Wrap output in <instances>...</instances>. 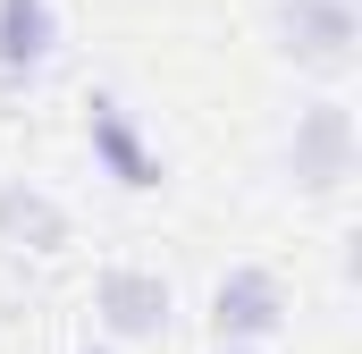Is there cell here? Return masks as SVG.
<instances>
[{
    "mask_svg": "<svg viewBox=\"0 0 362 354\" xmlns=\"http://www.w3.org/2000/svg\"><path fill=\"white\" fill-rule=\"evenodd\" d=\"M286 177L295 194H337L354 177V101L320 93L295 110V135H286Z\"/></svg>",
    "mask_w": 362,
    "mask_h": 354,
    "instance_id": "1",
    "label": "cell"
},
{
    "mask_svg": "<svg viewBox=\"0 0 362 354\" xmlns=\"http://www.w3.org/2000/svg\"><path fill=\"white\" fill-rule=\"evenodd\" d=\"M93 321L110 329V346H152L177 321V287L144 262H110L93 278Z\"/></svg>",
    "mask_w": 362,
    "mask_h": 354,
    "instance_id": "2",
    "label": "cell"
},
{
    "mask_svg": "<svg viewBox=\"0 0 362 354\" xmlns=\"http://www.w3.org/2000/svg\"><path fill=\"white\" fill-rule=\"evenodd\" d=\"M85 144H93V169L110 185H127V194H160L169 185V161L152 152V135L135 127V110L118 93H93L85 101Z\"/></svg>",
    "mask_w": 362,
    "mask_h": 354,
    "instance_id": "3",
    "label": "cell"
},
{
    "mask_svg": "<svg viewBox=\"0 0 362 354\" xmlns=\"http://www.w3.org/2000/svg\"><path fill=\"white\" fill-rule=\"evenodd\" d=\"M286 329V287H278L270 262H228L219 270V287H211V338L219 346H262Z\"/></svg>",
    "mask_w": 362,
    "mask_h": 354,
    "instance_id": "4",
    "label": "cell"
},
{
    "mask_svg": "<svg viewBox=\"0 0 362 354\" xmlns=\"http://www.w3.org/2000/svg\"><path fill=\"white\" fill-rule=\"evenodd\" d=\"M362 42L354 0H278V51L295 68H346Z\"/></svg>",
    "mask_w": 362,
    "mask_h": 354,
    "instance_id": "5",
    "label": "cell"
},
{
    "mask_svg": "<svg viewBox=\"0 0 362 354\" xmlns=\"http://www.w3.org/2000/svg\"><path fill=\"white\" fill-rule=\"evenodd\" d=\"M68 236H76V219H68V202L51 194V185H34V177H0V253H68Z\"/></svg>",
    "mask_w": 362,
    "mask_h": 354,
    "instance_id": "6",
    "label": "cell"
},
{
    "mask_svg": "<svg viewBox=\"0 0 362 354\" xmlns=\"http://www.w3.org/2000/svg\"><path fill=\"white\" fill-rule=\"evenodd\" d=\"M59 51V8L51 0H0V85H34Z\"/></svg>",
    "mask_w": 362,
    "mask_h": 354,
    "instance_id": "7",
    "label": "cell"
},
{
    "mask_svg": "<svg viewBox=\"0 0 362 354\" xmlns=\"http://www.w3.org/2000/svg\"><path fill=\"white\" fill-rule=\"evenodd\" d=\"M85 354H127V346H85Z\"/></svg>",
    "mask_w": 362,
    "mask_h": 354,
    "instance_id": "8",
    "label": "cell"
},
{
    "mask_svg": "<svg viewBox=\"0 0 362 354\" xmlns=\"http://www.w3.org/2000/svg\"><path fill=\"white\" fill-rule=\"evenodd\" d=\"M219 354H245V346H219Z\"/></svg>",
    "mask_w": 362,
    "mask_h": 354,
    "instance_id": "9",
    "label": "cell"
}]
</instances>
